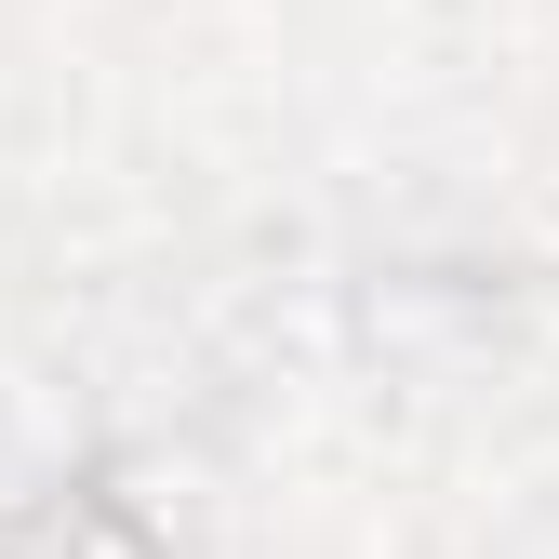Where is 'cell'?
Returning a JSON list of instances; mask_svg holds the SVG:
<instances>
[{
  "instance_id": "obj_1",
  "label": "cell",
  "mask_w": 559,
  "mask_h": 559,
  "mask_svg": "<svg viewBox=\"0 0 559 559\" xmlns=\"http://www.w3.org/2000/svg\"><path fill=\"white\" fill-rule=\"evenodd\" d=\"M27 533H40L53 559H147V533H133L120 507H40Z\"/></svg>"
}]
</instances>
